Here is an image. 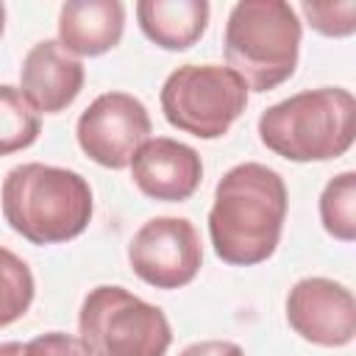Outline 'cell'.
<instances>
[{"label":"cell","mask_w":356,"mask_h":356,"mask_svg":"<svg viewBox=\"0 0 356 356\" xmlns=\"http://www.w3.org/2000/svg\"><path fill=\"white\" fill-rule=\"evenodd\" d=\"M286 203V184L267 164L245 161L231 167L220 178L209 211L214 253L239 267L267 261L278 248Z\"/></svg>","instance_id":"cell-1"},{"label":"cell","mask_w":356,"mask_h":356,"mask_svg":"<svg viewBox=\"0 0 356 356\" xmlns=\"http://www.w3.org/2000/svg\"><path fill=\"white\" fill-rule=\"evenodd\" d=\"M3 217L22 239L58 245L89 225L92 189L75 170L28 161L8 170L3 181Z\"/></svg>","instance_id":"cell-2"},{"label":"cell","mask_w":356,"mask_h":356,"mask_svg":"<svg viewBox=\"0 0 356 356\" xmlns=\"http://www.w3.org/2000/svg\"><path fill=\"white\" fill-rule=\"evenodd\" d=\"M259 139L289 161L339 159L356 139V100L339 86L298 92L261 111Z\"/></svg>","instance_id":"cell-3"},{"label":"cell","mask_w":356,"mask_h":356,"mask_svg":"<svg viewBox=\"0 0 356 356\" xmlns=\"http://www.w3.org/2000/svg\"><path fill=\"white\" fill-rule=\"evenodd\" d=\"M228 67L253 92H270L284 83L300 53V19L284 0H242L225 22Z\"/></svg>","instance_id":"cell-4"},{"label":"cell","mask_w":356,"mask_h":356,"mask_svg":"<svg viewBox=\"0 0 356 356\" xmlns=\"http://www.w3.org/2000/svg\"><path fill=\"white\" fill-rule=\"evenodd\" d=\"M81 342L92 356H164L172 331L164 312L122 286H95L78 314Z\"/></svg>","instance_id":"cell-5"},{"label":"cell","mask_w":356,"mask_h":356,"mask_svg":"<svg viewBox=\"0 0 356 356\" xmlns=\"http://www.w3.org/2000/svg\"><path fill=\"white\" fill-rule=\"evenodd\" d=\"M248 86L222 64H184L161 86V111L167 122L197 139L222 136L245 111Z\"/></svg>","instance_id":"cell-6"},{"label":"cell","mask_w":356,"mask_h":356,"mask_svg":"<svg viewBox=\"0 0 356 356\" xmlns=\"http://www.w3.org/2000/svg\"><path fill=\"white\" fill-rule=\"evenodd\" d=\"M75 136L92 161L108 170H122L150 139V114L139 97L128 92H106L83 108Z\"/></svg>","instance_id":"cell-7"},{"label":"cell","mask_w":356,"mask_h":356,"mask_svg":"<svg viewBox=\"0 0 356 356\" xmlns=\"http://www.w3.org/2000/svg\"><path fill=\"white\" fill-rule=\"evenodd\" d=\"M131 270L156 289L186 286L203 261L200 236L184 217H153L128 242Z\"/></svg>","instance_id":"cell-8"},{"label":"cell","mask_w":356,"mask_h":356,"mask_svg":"<svg viewBox=\"0 0 356 356\" xmlns=\"http://www.w3.org/2000/svg\"><path fill=\"white\" fill-rule=\"evenodd\" d=\"M286 320L292 331L312 345H350L356 337L353 292L331 278H300L286 295Z\"/></svg>","instance_id":"cell-9"},{"label":"cell","mask_w":356,"mask_h":356,"mask_svg":"<svg viewBox=\"0 0 356 356\" xmlns=\"http://www.w3.org/2000/svg\"><path fill=\"white\" fill-rule=\"evenodd\" d=\"M128 167L139 192L164 203H181L192 197L203 181V161L197 150L167 136L147 139L134 153Z\"/></svg>","instance_id":"cell-10"},{"label":"cell","mask_w":356,"mask_h":356,"mask_svg":"<svg viewBox=\"0 0 356 356\" xmlns=\"http://www.w3.org/2000/svg\"><path fill=\"white\" fill-rule=\"evenodd\" d=\"M19 83L22 95L39 114H58L81 95L83 64L56 39H42L28 50L19 70Z\"/></svg>","instance_id":"cell-11"},{"label":"cell","mask_w":356,"mask_h":356,"mask_svg":"<svg viewBox=\"0 0 356 356\" xmlns=\"http://www.w3.org/2000/svg\"><path fill=\"white\" fill-rule=\"evenodd\" d=\"M122 31L120 0H70L58 11V44L70 56H103L120 44Z\"/></svg>","instance_id":"cell-12"},{"label":"cell","mask_w":356,"mask_h":356,"mask_svg":"<svg viewBox=\"0 0 356 356\" xmlns=\"http://www.w3.org/2000/svg\"><path fill=\"white\" fill-rule=\"evenodd\" d=\"M206 0H139L136 19L142 33L164 50L192 47L209 25Z\"/></svg>","instance_id":"cell-13"},{"label":"cell","mask_w":356,"mask_h":356,"mask_svg":"<svg viewBox=\"0 0 356 356\" xmlns=\"http://www.w3.org/2000/svg\"><path fill=\"white\" fill-rule=\"evenodd\" d=\"M42 117L22 89L0 83V156H11L36 142Z\"/></svg>","instance_id":"cell-14"},{"label":"cell","mask_w":356,"mask_h":356,"mask_svg":"<svg viewBox=\"0 0 356 356\" xmlns=\"http://www.w3.org/2000/svg\"><path fill=\"white\" fill-rule=\"evenodd\" d=\"M320 220L334 239L339 242L356 239V172L353 170H345L325 184L320 195Z\"/></svg>","instance_id":"cell-15"},{"label":"cell","mask_w":356,"mask_h":356,"mask_svg":"<svg viewBox=\"0 0 356 356\" xmlns=\"http://www.w3.org/2000/svg\"><path fill=\"white\" fill-rule=\"evenodd\" d=\"M33 292L36 284L31 267L8 248H0V328L17 323L31 309Z\"/></svg>","instance_id":"cell-16"},{"label":"cell","mask_w":356,"mask_h":356,"mask_svg":"<svg viewBox=\"0 0 356 356\" xmlns=\"http://www.w3.org/2000/svg\"><path fill=\"white\" fill-rule=\"evenodd\" d=\"M309 25L323 36H350L356 31V0L342 3H300Z\"/></svg>","instance_id":"cell-17"},{"label":"cell","mask_w":356,"mask_h":356,"mask_svg":"<svg viewBox=\"0 0 356 356\" xmlns=\"http://www.w3.org/2000/svg\"><path fill=\"white\" fill-rule=\"evenodd\" d=\"M25 356H92V353L81 342V337L64 331H47L25 345Z\"/></svg>","instance_id":"cell-18"},{"label":"cell","mask_w":356,"mask_h":356,"mask_svg":"<svg viewBox=\"0 0 356 356\" xmlns=\"http://www.w3.org/2000/svg\"><path fill=\"white\" fill-rule=\"evenodd\" d=\"M178 356H245V350L228 339H203V342L186 345Z\"/></svg>","instance_id":"cell-19"},{"label":"cell","mask_w":356,"mask_h":356,"mask_svg":"<svg viewBox=\"0 0 356 356\" xmlns=\"http://www.w3.org/2000/svg\"><path fill=\"white\" fill-rule=\"evenodd\" d=\"M0 356H25L22 342H0Z\"/></svg>","instance_id":"cell-20"},{"label":"cell","mask_w":356,"mask_h":356,"mask_svg":"<svg viewBox=\"0 0 356 356\" xmlns=\"http://www.w3.org/2000/svg\"><path fill=\"white\" fill-rule=\"evenodd\" d=\"M3 28H6V6L0 3V36H3Z\"/></svg>","instance_id":"cell-21"}]
</instances>
